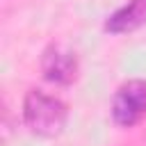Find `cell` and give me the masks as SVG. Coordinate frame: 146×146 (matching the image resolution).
Wrapping results in <instances>:
<instances>
[{"instance_id":"obj_1","label":"cell","mask_w":146,"mask_h":146,"mask_svg":"<svg viewBox=\"0 0 146 146\" xmlns=\"http://www.w3.org/2000/svg\"><path fill=\"white\" fill-rule=\"evenodd\" d=\"M23 121L39 137H57L66 128L68 110L59 98L41 89H30L23 98Z\"/></svg>"},{"instance_id":"obj_3","label":"cell","mask_w":146,"mask_h":146,"mask_svg":"<svg viewBox=\"0 0 146 146\" xmlns=\"http://www.w3.org/2000/svg\"><path fill=\"white\" fill-rule=\"evenodd\" d=\"M41 73L52 84H62V87L73 84L80 73L75 52H71L62 43H50L41 55Z\"/></svg>"},{"instance_id":"obj_2","label":"cell","mask_w":146,"mask_h":146,"mask_svg":"<svg viewBox=\"0 0 146 146\" xmlns=\"http://www.w3.org/2000/svg\"><path fill=\"white\" fill-rule=\"evenodd\" d=\"M146 116V82L128 80L112 98V119L121 128H132Z\"/></svg>"},{"instance_id":"obj_4","label":"cell","mask_w":146,"mask_h":146,"mask_svg":"<svg viewBox=\"0 0 146 146\" xmlns=\"http://www.w3.org/2000/svg\"><path fill=\"white\" fill-rule=\"evenodd\" d=\"M146 25V0H130L119 7L105 21V32L110 34H128Z\"/></svg>"}]
</instances>
